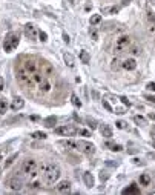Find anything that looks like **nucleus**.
<instances>
[{
    "label": "nucleus",
    "mask_w": 155,
    "mask_h": 195,
    "mask_svg": "<svg viewBox=\"0 0 155 195\" xmlns=\"http://www.w3.org/2000/svg\"><path fill=\"white\" fill-rule=\"evenodd\" d=\"M140 52H141V51H140V48H137V46H134L132 49H131V54H132V56H138Z\"/></svg>",
    "instance_id": "nucleus-40"
},
{
    "label": "nucleus",
    "mask_w": 155,
    "mask_h": 195,
    "mask_svg": "<svg viewBox=\"0 0 155 195\" xmlns=\"http://www.w3.org/2000/svg\"><path fill=\"white\" fill-rule=\"evenodd\" d=\"M40 69H42V74L45 75V77L48 78V77H51L52 75V66H51V63H48V62H42L40 63Z\"/></svg>",
    "instance_id": "nucleus-11"
},
{
    "label": "nucleus",
    "mask_w": 155,
    "mask_h": 195,
    "mask_svg": "<svg viewBox=\"0 0 155 195\" xmlns=\"http://www.w3.org/2000/svg\"><path fill=\"white\" fill-rule=\"evenodd\" d=\"M55 191H57L58 194H66V192H69V191H71V183H69L68 180H63V181H60V183L57 185Z\"/></svg>",
    "instance_id": "nucleus-10"
},
{
    "label": "nucleus",
    "mask_w": 155,
    "mask_h": 195,
    "mask_svg": "<svg viewBox=\"0 0 155 195\" xmlns=\"http://www.w3.org/2000/svg\"><path fill=\"white\" fill-rule=\"evenodd\" d=\"M80 60H82L83 63H89L91 62V56L88 51H82L80 52Z\"/></svg>",
    "instance_id": "nucleus-24"
},
{
    "label": "nucleus",
    "mask_w": 155,
    "mask_h": 195,
    "mask_svg": "<svg viewBox=\"0 0 155 195\" xmlns=\"http://www.w3.org/2000/svg\"><path fill=\"white\" fill-rule=\"evenodd\" d=\"M129 45H131V39L127 35H123V37H120V39H117V42H115V45H114V51L115 52H125L127 48H129Z\"/></svg>",
    "instance_id": "nucleus-3"
},
{
    "label": "nucleus",
    "mask_w": 155,
    "mask_h": 195,
    "mask_svg": "<svg viewBox=\"0 0 155 195\" xmlns=\"http://www.w3.org/2000/svg\"><path fill=\"white\" fill-rule=\"evenodd\" d=\"M100 132H101V135H103V137H106V138H111V137H112V129H111L109 124H103V126L100 128Z\"/></svg>",
    "instance_id": "nucleus-17"
},
{
    "label": "nucleus",
    "mask_w": 155,
    "mask_h": 195,
    "mask_svg": "<svg viewBox=\"0 0 155 195\" xmlns=\"http://www.w3.org/2000/svg\"><path fill=\"white\" fill-rule=\"evenodd\" d=\"M103 108H104L106 111H109V112H114V109H112V106H111V105H109V103L106 101V100H103Z\"/></svg>",
    "instance_id": "nucleus-37"
},
{
    "label": "nucleus",
    "mask_w": 155,
    "mask_h": 195,
    "mask_svg": "<svg viewBox=\"0 0 155 195\" xmlns=\"http://www.w3.org/2000/svg\"><path fill=\"white\" fill-rule=\"evenodd\" d=\"M89 35H91V39H92V40H97V39H98V32L95 31L94 28L89 29Z\"/></svg>",
    "instance_id": "nucleus-35"
},
{
    "label": "nucleus",
    "mask_w": 155,
    "mask_h": 195,
    "mask_svg": "<svg viewBox=\"0 0 155 195\" xmlns=\"http://www.w3.org/2000/svg\"><path fill=\"white\" fill-rule=\"evenodd\" d=\"M63 58H65V63L68 65V68H75V60H74V57L71 56L69 52H65L63 54Z\"/></svg>",
    "instance_id": "nucleus-16"
},
{
    "label": "nucleus",
    "mask_w": 155,
    "mask_h": 195,
    "mask_svg": "<svg viewBox=\"0 0 155 195\" xmlns=\"http://www.w3.org/2000/svg\"><path fill=\"white\" fill-rule=\"evenodd\" d=\"M55 132L60 135H65V137H72V135L78 134V129L74 126H60V128H55Z\"/></svg>",
    "instance_id": "nucleus-6"
},
{
    "label": "nucleus",
    "mask_w": 155,
    "mask_h": 195,
    "mask_svg": "<svg viewBox=\"0 0 155 195\" xmlns=\"http://www.w3.org/2000/svg\"><path fill=\"white\" fill-rule=\"evenodd\" d=\"M8 186L11 187L12 191L19 192V191H22V187H23V181H22V178H19V177H12L11 180H9Z\"/></svg>",
    "instance_id": "nucleus-9"
},
{
    "label": "nucleus",
    "mask_w": 155,
    "mask_h": 195,
    "mask_svg": "<svg viewBox=\"0 0 155 195\" xmlns=\"http://www.w3.org/2000/svg\"><path fill=\"white\" fill-rule=\"evenodd\" d=\"M60 167H58L57 164H48L46 166V171L43 174V178H45V183L46 185H54V183L60 178Z\"/></svg>",
    "instance_id": "nucleus-1"
},
{
    "label": "nucleus",
    "mask_w": 155,
    "mask_h": 195,
    "mask_svg": "<svg viewBox=\"0 0 155 195\" xmlns=\"http://www.w3.org/2000/svg\"><path fill=\"white\" fill-rule=\"evenodd\" d=\"M83 180H84V185H86L88 187H92L95 185V180H94V177L91 172H84L83 174Z\"/></svg>",
    "instance_id": "nucleus-15"
},
{
    "label": "nucleus",
    "mask_w": 155,
    "mask_h": 195,
    "mask_svg": "<svg viewBox=\"0 0 155 195\" xmlns=\"http://www.w3.org/2000/svg\"><path fill=\"white\" fill-rule=\"evenodd\" d=\"M146 88H147L149 91H154V92H155V83H154V82L147 83V86H146Z\"/></svg>",
    "instance_id": "nucleus-43"
},
{
    "label": "nucleus",
    "mask_w": 155,
    "mask_h": 195,
    "mask_svg": "<svg viewBox=\"0 0 155 195\" xmlns=\"http://www.w3.org/2000/svg\"><path fill=\"white\" fill-rule=\"evenodd\" d=\"M146 100H149V101L155 103V95H146Z\"/></svg>",
    "instance_id": "nucleus-45"
},
{
    "label": "nucleus",
    "mask_w": 155,
    "mask_h": 195,
    "mask_svg": "<svg viewBox=\"0 0 155 195\" xmlns=\"http://www.w3.org/2000/svg\"><path fill=\"white\" fill-rule=\"evenodd\" d=\"M154 131H155V128H154Z\"/></svg>",
    "instance_id": "nucleus-55"
},
{
    "label": "nucleus",
    "mask_w": 155,
    "mask_h": 195,
    "mask_svg": "<svg viewBox=\"0 0 155 195\" xmlns=\"http://www.w3.org/2000/svg\"><path fill=\"white\" fill-rule=\"evenodd\" d=\"M2 91H3V78L0 77V92H2Z\"/></svg>",
    "instance_id": "nucleus-46"
},
{
    "label": "nucleus",
    "mask_w": 155,
    "mask_h": 195,
    "mask_svg": "<svg viewBox=\"0 0 155 195\" xmlns=\"http://www.w3.org/2000/svg\"><path fill=\"white\" fill-rule=\"evenodd\" d=\"M151 181H152V178L149 174H141L140 175V185L141 186H149L151 185Z\"/></svg>",
    "instance_id": "nucleus-20"
},
{
    "label": "nucleus",
    "mask_w": 155,
    "mask_h": 195,
    "mask_svg": "<svg viewBox=\"0 0 155 195\" xmlns=\"http://www.w3.org/2000/svg\"><path fill=\"white\" fill-rule=\"evenodd\" d=\"M71 2H72V0H71Z\"/></svg>",
    "instance_id": "nucleus-56"
},
{
    "label": "nucleus",
    "mask_w": 155,
    "mask_h": 195,
    "mask_svg": "<svg viewBox=\"0 0 155 195\" xmlns=\"http://www.w3.org/2000/svg\"><path fill=\"white\" fill-rule=\"evenodd\" d=\"M55 123H57V118L54 115H51V117H48V118H45V120H43L45 128H54Z\"/></svg>",
    "instance_id": "nucleus-19"
},
{
    "label": "nucleus",
    "mask_w": 155,
    "mask_h": 195,
    "mask_svg": "<svg viewBox=\"0 0 155 195\" xmlns=\"http://www.w3.org/2000/svg\"><path fill=\"white\" fill-rule=\"evenodd\" d=\"M120 100H121V103H123V105H125V106H127V108H129V106H131V101H129V100H127V99H126V97H120Z\"/></svg>",
    "instance_id": "nucleus-41"
},
{
    "label": "nucleus",
    "mask_w": 155,
    "mask_h": 195,
    "mask_svg": "<svg viewBox=\"0 0 155 195\" xmlns=\"http://www.w3.org/2000/svg\"><path fill=\"white\" fill-rule=\"evenodd\" d=\"M31 77H33V82H34V83H37V85H40V83L46 78L45 75L42 74V72H39V71H35L34 74H31Z\"/></svg>",
    "instance_id": "nucleus-18"
},
{
    "label": "nucleus",
    "mask_w": 155,
    "mask_h": 195,
    "mask_svg": "<svg viewBox=\"0 0 155 195\" xmlns=\"http://www.w3.org/2000/svg\"><path fill=\"white\" fill-rule=\"evenodd\" d=\"M100 178H101V181H103V180H106V178H108V175H103V172H101V174H100Z\"/></svg>",
    "instance_id": "nucleus-47"
},
{
    "label": "nucleus",
    "mask_w": 155,
    "mask_h": 195,
    "mask_svg": "<svg viewBox=\"0 0 155 195\" xmlns=\"http://www.w3.org/2000/svg\"><path fill=\"white\" fill-rule=\"evenodd\" d=\"M69 149H78V142H72V140H68V142L63 143Z\"/></svg>",
    "instance_id": "nucleus-27"
},
{
    "label": "nucleus",
    "mask_w": 155,
    "mask_h": 195,
    "mask_svg": "<svg viewBox=\"0 0 155 195\" xmlns=\"http://www.w3.org/2000/svg\"><path fill=\"white\" fill-rule=\"evenodd\" d=\"M78 149L83 151V152L88 154V155H92L95 152V146L91 142H78Z\"/></svg>",
    "instance_id": "nucleus-8"
},
{
    "label": "nucleus",
    "mask_w": 155,
    "mask_h": 195,
    "mask_svg": "<svg viewBox=\"0 0 155 195\" xmlns=\"http://www.w3.org/2000/svg\"><path fill=\"white\" fill-rule=\"evenodd\" d=\"M140 192V189H138L135 185H131L129 187H126L125 191H123V194H138Z\"/></svg>",
    "instance_id": "nucleus-26"
},
{
    "label": "nucleus",
    "mask_w": 155,
    "mask_h": 195,
    "mask_svg": "<svg viewBox=\"0 0 155 195\" xmlns=\"http://www.w3.org/2000/svg\"><path fill=\"white\" fill-rule=\"evenodd\" d=\"M35 171H37V161L35 160L29 158V160H25L23 161V164H22V172H23V174L31 175Z\"/></svg>",
    "instance_id": "nucleus-5"
},
{
    "label": "nucleus",
    "mask_w": 155,
    "mask_h": 195,
    "mask_svg": "<svg viewBox=\"0 0 155 195\" xmlns=\"http://www.w3.org/2000/svg\"><path fill=\"white\" fill-rule=\"evenodd\" d=\"M6 111H8V100L0 99V114H5Z\"/></svg>",
    "instance_id": "nucleus-25"
},
{
    "label": "nucleus",
    "mask_w": 155,
    "mask_h": 195,
    "mask_svg": "<svg viewBox=\"0 0 155 195\" xmlns=\"http://www.w3.org/2000/svg\"><path fill=\"white\" fill-rule=\"evenodd\" d=\"M3 158V154H0V160H2Z\"/></svg>",
    "instance_id": "nucleus-53"
},
{
    "label": "nucleus",
    "mask_w": 155,
    "mask_h": 195,
    "mask_svg": "<svg viewBox=\"0 0 155 195\" xmlns=\"http://www.w3.org/2000/svg\"><path fill=\"white\" fill-rule=\"evenodd\" d=\"M17 80H19V83L23 85V86H33V83H34L31 74L26 72L25 69H19L17 71Z\"/></svg>",
    "instance_id": "nucleus-4"
},
{
    "label": "nucleus",
    "mask_w": 155,
    "mask_h": 195,
    "mask_svg": "<svg viewBox=\"0 0 155 195\" xmlns=\"http://www.w3.org/2000/svg\"><path fill=\"white\" fill-rule=\"evenodd\" d=\"M149 118H151V120H154V121H155V114H152V112H151V114H149Z\"/></svg>",
    "instance_id": "nucleus-48"
},
{
    "label": "nucleus",
    "mask_w": 155,
    "mask_h": 195,
    "mask_svg": "<svg viewBox=\"0 0 155 195\" xmlns=\"http://www.w3.org/2000/svg\"><path fill=\"white\" fill-rule=\"evenodd\" d=\"M15 158H17V154H14V155L9 157V158L6 160V163H5V167H9V166H11V164L14 163V160H15Z\"/></svg>",
    "instance_id": "nucleus-34"
},
{
    "label": "nucleus",
    "mask_w": 155,
    "mask_h": 195,
    "mask_svg": "<svg viewBox=\"0 0 155 195\" xmlns=\"http://www.w3.org/2000/svg\"><path fill=\"white\" fill-rule=\"evenodd\" d=\"M71 101H72V105L75 106V108H82V101L78 100V97H77L75 94H72V95H71Z\"/></svg>",
    "instance_id": "nucleus-30"
},
{
    "label": "nucleus",
    "mask_w": 155,
    "mask_h": 195,
    "mask_svg": "<svg viewBox=\"0 0 155 195\" xmlns=\"http://www.w3.org/2000/svg\"><path fill=\"white\" fill-rule=\"evenodd\" d=\"M39 187H40V181L39 180H34V181L29 183V189H31V191H37Z\"/></svg>",
    "instance_id": "nucleus-32"
},
{
    "label": "nucleus",
    "mask_w": 155,
    "mask_h": 195,
    "mask_svg": "<svg viewBox=\"0 0 155 195\" xmlns=\"http://www.w3.org/2000/svg\"><path fill=\"white\" fill-rule=\"evenodd\" d=\"M118 6H112V8H108V9H106V12H109V14H117V12H118Z\"/></svg>",
    "instance_id": "nucleus-36"
},
{
    "label": "nucleus",
    "mask_w": 155,
    "mask_h": 195,
    "mask_svg": "<svg viewBox=\"0 0 155 195\" xmlns=\"http://www.w3.org/2000/svg\"><path fill=\"white\" fill-rule=\"evenodd\" d=\"M115 124H117V128H118V129H125V128H126V123H125V121H121V120H120V121H117Z\"/></svg>",
    "instance_id": "nucleus-42"
},
{
    "label": "nucleus",
    "mask_w": 155,
    "mask_h": 195,
    "mask_svg": "<svg viewBox=\"0 0 155 195\" xmlns=\"http://www.w3.org/2000/svg\"><path fill=\"white\" fill-rule=\"evenodd\" d=\"M134 121L138 123V124H146V118L141 117V115H135L134 117Z\"/></svg>",
    "instance_id": "nucleus-33"
},
{
    "label": "nucleus",
    "mask_w": 155,
    "mask_h": 195,
    "mask_svg": "<svg viewBox=\"0 0 155 195\" xmlns=\"http://www.w3.org/2000/svg\"><path fill=\"white\" fill-rule=\"evenodd\" d=\"M63 40H65V43H69L71 40H69V35L66 34V32H63Z\"/></svg>",
    "instance_id": "nucleus-44"
},
{
    "label": "nucleus",
    "mask_w": 155,
    "mask_h": 195,
    "mask_svg": "<svg viewBox=\"0 0 155 195\" xmlns=\"http://www.w3.org/2000/svg\"><path fill=\"white\" fill-rule=\"evenodd\" d=\"M39 88H40V91H42V92H49V91H51V83H49V82H48V80L45 78L43 82H42V83L39 85Z\"/></svg>",
    "instance_id": "nucleus-21"
},
{
    "label": "nucleus",
    "mask_w": 155,
    "mask_h": 195,
    "mask_svg": "<svg viewBox=\"0 0 155 195\" xmlns=\"http://www.w3.org/2000/svg\"><path fill=\"white\" fill-rule=\"evenodd\" d=\"M31 137H33L34 140H45V138H46V134L37 131V132H33V135H31Z\"/></svg>",
    "instance_id": "nucleus-28"
},
{
    "label": "nucleus",
    "mask_w": 155,
    "mask_h": 195,
    "mask_svg": "<svg viewBox=\"0 0 155 195\" xmlns=\"http://www.w3.org/2000/svg\"><path fill=\"white\" fill-rule=\"evenodd\" d=\"M86 123H88V126L92 129V131L97 128V123H95V120H94V118H91V117H86Z\"/></svg>",
    "instance_id": "nucleus-31"
},
{
    "label": "nucleus",
    "mask_w": 155,
    "mask_h": 195,
    "mask_svg": "<svg viewBox=\"0 0 155 195\" xmlns=\"http://www.w3.org/2000/svg\"><path fill=\"white\" fill-rule=\"evenodd\" d=\"M100 22H101V15H100V14H95V15H92V17H91V26L98 25Z\"/></svg>",
    "instance_id": "nucleus-29"
},
{
    "label": "nucleus",
    "mask_w": 155,
    "mask_h": 195,
    "mask_svg": "<svg viewBox=\"0 0 155 195\" xmlns=\"http://www.w3.org/2000/svg\"><path fill=\"white\" fill-rule=\"evenodd\" d=\"M25 71L29 72V74H34L37 71V65L34 60H26L25 62Z\"/></svg>",
    "instance_id": "nucleus-14"
},
{
    "label": "nucleus",
    "mask_w": 155,
    "mask_h": 195,
    "mask_svg": "<svg viewBox=\"0 0 155 195\" xmlns=\"http://www.w3.org/2000/svg\"><path fill=\"white\" fill-rule=\"evenodd\" d=\"M121 68V62H120V58H114V60L111 62V69L112 71H118V69Z\"/></svg>",
    "instance_id": "nucleus-23"
},
{
    "label": "nucleus",
    "mask_w": 155,
    "mask_h": 195,
    "mask_svg": "<svg viewBox=\"0 0 155 195\" xmlns=\"http://www.w3.org/2000/svg\"><path fill=\"white\" fill-rule=\"evenodd\" d=\"M78 134L83 135V137H91V132L86 131V129H78Z\"/></svg>",
    "instance_id": "nucleus-38"
},
{
    "label": "nucleus",
    "mask_w": 155,
    "mask_h": 195,
    "mask_svg": "<svg viewBox=\"0 0 155 195\" xmlns=\"http://www.w3.org/2000/svg\"><path fill=\"white\" fill-rule=\"evenodd\" d=\"M25 35L28 37L29 40H35L39 32H37V28L33 25V23H26L25 25Z\"/></svg>",
    "instance_id": "nucleus-7"
},
{
    "label": "nucleus",
    "mask_w": 155,
    "mask_h": 195,
    "mask_svg": "<svg viewBox=\"0 0 155 195\" xmlns=\"http://www.w3.org/2000/svg\"><path fill=\"white\" fill-rule=\"evenodd\" d=\"M31 120H34V121H39V117L34 115V117H31Z\"/></svg>",
    "instance_id": "nucleus-49"
},
{
    "label": "nucleus",
    "mask_w": 155,
    "mask_h": 195,
    "mask_svg": "<svg viewBox=\"0 0 155 195\" xmlns=\"http://www.w3.org/2000/svg\"><path fill=\"white\" fill-rule=\"evenodd\" d=\"M0 174H2V169H0Z\"/></svg>",
    "instance_id": "nucleus-54"
},
{
    "label": "nucleus",
    "mask_w": 155,
    "mask_h": 195,
    "mask_svg": "<svg viewBox=\"0 0 155 195\" xmlns=\"http://www.w3.org/2000/svg\"><path fill=\"white\" fill-rule=\"evenodd\" d=\"M152 148H154V149H155V142H154V143H152Z\"/></svg>",
    "instance_id": "nucleus-52"
},
{
    "label": "nucleus",
    "mask_w": 155,
    "mask_h": 195,
    "mask_svg": "<svg viewBox=\"0 0 155 195\" xmlns=\"http://www.w3.org/2000/svg\"><path fill=\"white\" fill-rule=\"evenodd\" d=\"M19 45V34L15 32H9V34L5 37V43H3V48L6 52H11L14 48H17Z\"/></svg>",
    "instance_id": "nucleus-2"
},
{
    "label": "nucleus",
    "mask_w": 155,
    "mask_h": 195,
    "mask_svg": "<svg viewBox=\"0 0 155 195\" xmlns=\"http://www.w3.org/2000/svg\"><path fill=\"white\" fill-rule=\"evenodd\" d=\"M106 148H111V151H114V152H120V151L123 149L121 144H115L112 142H106Z\"/></svg>",
    "instance_id": "nucleus-22"
},
{
    "label": "nucleus",
    "mask_w": 155,
    "mask_h": 195,
    "mask_svg": "<svg viewBox=\"0 0 155 195\" xmlns=\"http://www.w3.org/2000/svg\"><path fill=\"white\" fill-rule=\"evenodd\" d=\"M23 106H25V100L22 99V97H15V99L12 100V103H11V109L15 111V112L20 111Z\"/></svg>",
    "instance_id": "nucleus-13"
},
{
    "label": "nucleus",
    "mask_w": 155,
    "mask_h": 195,
    "mask_svg": "<svg viewBox=\"0 0 155 195\" xmlns=\"http://www.w3.org/2000/svg\"><path fill=\"white\" fill-rule=\"evenodd\" d=\"M39 37H40V40H42V42H46V40H48L46 32H43V31H40V32H39Z\"/></svg>",
    "instance_id": "nucleus-39"
},
{
    "label": "nucleus",
    "mask_w": 155,
    "mask_h": 195,
    "mask_svg": "<svg viewBox=\"0 0 155 195\" xmlns=\"http://www.w3.org/2000/svg\"><path fill=\"white\" fill-rule=\"evenodd\" d=\"M149 3H151V5H154V6H155V0H149Z\"/></svg>",
    "instance_id": "nucleus-51"
},
{
    "label": "nucleus",
    "mask_w": 155,
    "mask_h": 195,
    "mask_svg": "<svg viewBox=\"0 0 155 195\" xmlns=\"http://www.w3.org/2000/svg\"><path fill=\"white\" fill-rule=\"evenodd\" d=\"M106 164H108V166H117V163H111V161H108Z\"/></svg>",
    "instance_id": "nucleus-50"
},
{
    "label": "nucleus",
    "mask_w": 155,
    "mask_h": 195,
    "mask_svg": "<svg viewBox=\"0 0 155 195\" xmlns=\"http://www.w3.org/2000/svg\"><path fill=\"white\" fill-rule=\"evenodd\" d=\"M121 68H123V69H126V71H134V69L137 68L135 58H126V60L121 63Z\"/></svg>",
    "instance_id": "nucleus-12"
}]
</instances>
